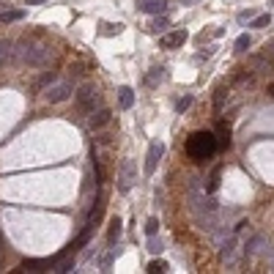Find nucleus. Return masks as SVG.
Segmentation results:
<instances>
[{"label": "nucleus", "instance_id": "f257e3e1", "mask_svg": "<svg viewBox=\"0 0 274 274\" xmlns=\"http://www.w3.org/2000/svg\"><path fill=\"white\" fill-rule=\"evenodd\" d=\"M219 148V140L211 135V132H195L189 135L186 140V154H189L195 162H206V159H211Z\"/></svg>", "mask_w": 274, "mask_h": 274}, {"label": "nucleus", "instance_id": "f03ea898", "mask_svg": "<svg viewBox=\"0 0 274 274\" xmlns=\"http://www.w3.org/2000/svg\"><path fill=\"white\" fill-rule=\"evenodd\" d=\"M52 58V49L47 44H20L14 49V61L25 63V66H44Z\"/></svg>", "mask_w": 274, "mask_h": 274}, {"label": "nucleus", "instance_id": "7ed1b4c3", "mask_svg": "<svg viewBox=\"0 0 274 274\" xmlns=\"http://www.w3.org/2000/svg\"><path fill=\"white\" fill-rule=\"evenodd\" d=\"M241 252H244V247H241V239L233 233V236H228L225 241H219V258H222V263L230 269L239 266L241 260Z\"/></svg>", "mask_w": 274, "mask_h": 274}, {"label": "nucleus", "instance_id": "20e7f679", "mask_svg": "<svg viewBox=\"0 0 274 274\" xmlns=\"http://www.w3.org/2000/svg\"><path fill=\"white\" fill-rule=\"evenodd\" d=\"M77 107L85 113V115H91V113H96V110L102 107V96H99V91L93 88V85H80V91H77Z\"/></svg>", "mask_w": 274, "mask_h": 274}, {"label": "nucleus", "instance_id": "39448f33", "mask_svg": "<svg viewBox=\"0 0 274 274\" xmlns=\"http://www.w3.org/2000/svg\"><path fill=\"white\" fill-rule=\"evenodd\" d=\"M137 184V167L132 159H123L121 162V170H118V189L121 192H129L132 186Z\"/></svg>", "mask_w": 274, "mask_h": 274}, {"label": "nucleus", "instance_id": "423d86ee", "mask_svg": "<svg viewBox=\"0 0 274 274\" xmlns=\"http://www.w3.org/2000/svg\"><path fill=\"white\" fill-rule=\"evenodd\" d=\"M71 93H74L71 82H68V80H61V82H55V85H49L47 93H44V99H47L49 104H61V102H66Z\"/></svg>", "mask_w": 274, "mask_h": 274}, {"label": "nucleus", "instance_id": "0eeeda50", "mask_svg": "<svg viewBox=\"0 0 274 274\" xmlns=\"http://www.w3.org/2000/svg\"><path fill=\"white\" fill-rule=\"evenodd\" d=\"M162 154H164V143H151L148 145V154H145V167H143L145 176H154V170H157V162L162 159Z\"/></svg>", "mask_w": 274, "mask_h": 274}, {"label": "nucleus", "instance_id": "6e6552de", "mask_svg": "<svg viewBox=\"0 0 274 274\" xmlns=\"http://www.w3.org/2000/svg\"><path fill=\"white\" fill-rule=\"evenodd\" d=\"M186 39H189V33L181 27V30H173V33L162 36V47L164 49H176V47H181V44H186Z\"/></svg>", "mask_w": 274, "mask_h": 274}, {"label": "nucleus", "instance_id": "1a4fd4ad", "mask_svg": "<svg viewBox=\"0 0 274 274\" xmlns=\"http://www.w3.org/2000/svg\"><path fill=\"white\" fill-rule=\"evenodd\" d=\"M137 8L145 14H164L167 11V0H137Z\"/></svg>", "mask_w": 274, "mask_h": 274}, {"label": "nucleus", "instance_id": "9d476101", "mask_svg": "<svg viewBox=\"0 0 274 274\" xmlns=\"http://www.w3.org/2000/svg\"><path fill=\"white\" fill-rule=\"evenodd\" d=\"M263 250H266V239H263L260 233H255L252 239L247 241V247H244V255H247V258H252V255H260V252H263Z\"/></svg>", "mask_w": 274, "mask_h": 274}, {"label": "nucleus", "instance_id": "9b49d317", "mask_svg": "<svg viewBox=\"0 0 274 274\" xmlns=\"http://www.w3.org/2000/svg\"><path fill=\"white\" fill-rule=\"evenodd\" d=\"M250 68H252L255 74H272L274 71V66H272V61H269V55L266 58H260V55H255V58H250Z\"/></svg>", "mask_w": 274, "mask_h": 274}, {"label": "nucleus", "instance_id": "f8f14e48", "mask_svg": "<svg viewBox=\"0 0 274 274\" xmlns=\"http://www.w3.org/2000/svg\"><path fill=\"white\" fill-rule=\"evenodd\" d=\"M55 266V260H25L20 272H49Z\"/></svg>", "mask_w": 274, "mask_h": 274}, {"label": "nucleus", "instance_id": "ddd939ff", "mask_svg": "<svg viewBox=\"0 0 274 274\" xmlns=\"http://www.w3.org/2000/svg\"><path fill=\"white\" fill-rule=\"evenodd\" d=\"M91 129H102L104 123H110V110L107 107H99L96 113H91Z\"/></svg>", "mask_w": 274, "mask_h": 274}, {"label": "nucleus", "instance_id": "4468645a", "mask_svg": "<svg viewBox=\"0 0 274 274\" xmlns=\"http://www.w3.org/2000/svg\"><path fill=\"white\" fill-rule=\"evenodd\" d=\"M118 104H121L123 110H129L132 104H135V91H132L129 85H123V88H118Z\"/></svg>", "mask_w": 274, "mask_h": 274}, {"label": "nucleus", "instance_id": "2eb2a0df", "mask_svg": "<svg viewBox=\"0 0 274 274\" xmlns=\"http://www.w3.org/2000/svg\"><path fill=\"white\" fill-rule=\"evenodd\" d=\"M8 61H14V44L6 39H0V66H6Z\"/></svg>", "mask_w": 274, "mask_h": 274}, {"label": "nucleus", "instance_id": "dca6fc26", "mask_svg": "<svg viewBox=\"0 0 274 274\" xmlns=\"http://www.w3.org/2000/svg\"><path fill=\"white\" fill-rule=\"evenodd\" d=\"M162 80H164V68L162 66H154L148 74H145V85H151V88H157Z\"/></svg>", "mask_w": 274, "mask_h": 274}, {"label": "nucleus", "instance_id": "f3484780", "mask_svg": "<svg viewBox=\"0 0 274 274\" xmlns=\"http://www.w3.org/2000/svg\"><path fill=\"white\" fill-rule=\"evenodd\" d=\"M25 17V11L22 8H6V11H0V22L3 25H8V22H17V20H22Z\"/></svg>", "mask_w": 274, "mask_h": 274}, {"label": "nucleus", "instance_id": "a211bd4d", "mask_svg": "<svg viewBox=\"0 0 274 274\" xmlns=\"http://www.w3.org/2000/svg\"><path fill=\"white\" fill-rule=\"evenodd\" d=\"M228 93H230V91H228V85H217V91H214V110H222V104L228 102Z\"/></svg>", "mask_w": 274, "mask_h": 274}, {"label": "nucleus", "instance_id": "6ab92c4d", "mask_svg": "<svg viewBox=\"0 0 274 274\" xmlns=\"http://www.w3.org/2000/svg\"><path fill=\"white\" fill-rule=\"evenodd\" d=\"M236 82H239L241 88H252V85H255V71L250 68L247 74H244V71H241V74H236Z\"/></svg>", "mask_w": 274, "mask_h": 274}, {"label": "nucleus", "instance_id": "aec40b11", "mask_svg": "<svg viewBox=\"0 0 274 274\" xmlns=\"http://www.w3.org/2000/svg\"><path fill=\"white\" fill-rule=\"evenodd\" d=\"M91 233H93V225H85V230H82L80 236H77V239H74V244H71V250H80L82 244H88Z\"/></svg>", "mask_w": 274, "mask_h": 274}, {"label": "nucleus", "instance_id": "412c9836", "mask_svg": "<svg viewBox=\"0 0 274 274\" xmlns=\"http://www.w3.org/2000/svg\"><path fill=\"white\" fill-rule=\"evenodd\" d=\"M167 25H170V20H167L164 14H162V17L157 14V20L151 22V30H154V33H164V30H167Z\"/></svg>", "mask_w": 274, "mask_h": 274}, {"label": "nucleus", "instance_id": "4be33fe9", "mask_svg": "<svg viewBox=\"0 0 274 274\" xmlns=\"http://www.w3.org/2000/svg\"><path fill=\"white\" fill-rule=\"evenodd\" d=\"M121 22H115V25H113V22H102V36H118L121 33Z\"/></svg>", "mask_w": 274, "mask_h": 274}, {"label": "nucleus", "instance_id": "5701e85b", "mask_svg": "<svg viewBox=\"0 0 274 274\" xmlns=\"http://www.w3.org/2000/svg\"><path fill=\"white\" fill-rule=\"evenodd\" d=\"M269 22H272V17H269V14H258V17H252V22H250V27H255V30H260V27H266Z\"/></svg>", "mask_w": 274, "mask_h": 274}, {"label": "nucleus", "instance_id": "b1692460", "mask_svg": "<svg viewBox=\"0 0 274 274\" xmlns=\"http://www.w3.org/2000/svg\"><path fill=\"white\" fill-rule=\"evenodd\" d=\"M148 272L151 274H162V272H167V263H164V260H151V263H148Z\"/></svg>", "mask_w": 274, "mask_h": 274}, {"label": "nucleus", "instance_id": "393cba45", "mask_svg": "<svg viewBox=\"0 0 274 274\" xmlns=\"http://www.w3.org/2000/svg\"><path fill=\"white\" fill-rule=\"evenodd\" d=\"M118 236H121V222H118V219H113V228H110V244H115Z\"/></svg>", "mask_w": 274, "mask_h": 274}, {"label": "nucleus", "instance_id": "a878e982", "mask_svg": "<svg viewBox=\"0 0 274 274\" xmlns=\"http://www.w3.org/2000/svg\"><path fill=\"white\" fill-rule=\"evenodd\" d=\"M250 44H252V39H250V36H239V39H236V49H239V52H244L247 47H250Z\"/></svg>", "mask_w": 274, "mask_h": 274}, {"label": "nucleus", "instance_id": "bb28decb", "mask_svg": "<svg viewBox=\"0 0 274 274\" xmlns=\"http://www.w3.org/2000/svg\"><path fill=\"white\" fill-rule=\"evenodd\" d=\"M189 107H192V96H184V99H178V102H176V110H178V113H186Z\"/></svg>", "mask_w": 274, "mask_h": 274}, {"label": "nucleus", "instance_id": "cd10ccee", "mask_svg": "<svg viewBox=\"0 0 274 274\" xmlns=\"http://www.w3.org/2000/svg\"><path fill=\"white\" fill-rule=\"evenodd\" d=\"M148 250H151V252H154V255H157V252H162V250H164L162 239H154V236H151V241H148Z\"/></svg>", "mask_w": 274, "mask_h": 274}, {"label": "nucleus", "instance_id": "c85d7f7f", "mask_svg": "<svg viewBox=\"0 0 274 274\" xmlns=\"http://www.w3.org/2000/svg\"><path fill=\"white\" fill-rule=\"evenodd\" d=\"M157 228H159V222L154 217L148 219V222H145V233H148V236H157Z\"/></svg>", "mask_w": 274, "mask_h": 274}, {"label": "nucleus", "instance_id": "c756f323", "mask_svg": "<svg viewBox=\"0 0 274 274\" xmlns=\"http://www.w3.org/2000/svg\"><path fill=\"white\" fill-rule=\"evenodd\" d=\"M217 186H219V170H214L211 178H208V192H217Z\"/></svg>", "mask_w": 274, "mask_h": 274}, {"label": "nucleus", "instance_id": "7c9ffc66", "mask_svg": "<svg viewBox=\"0 0 274 274\" xmlns=\"http://www.w3.org/2000/svg\"><path fill=\"white\" fill-rule=\"evenodd\" d=\"M52 82H55V77H52V74H44V77L39 80V88H44V85H52Z\"/></svg>", "mask_w": 274, "mask_h": 274}, {"label": "nucleus", "instance_id": "2f4dec72", "mask_svg": "<svg viewBox=\"0 0 274 274\" xmlns=\"http://www.w3.org/2000/svg\"><path fill=\"white\" fill-rule=\"evenodd\" d=\"M252 17H255V11H250V8H247V11H241V14H239V20H241V22H244V20H252Z\"/></svg>", "mask_w": 274, "mask_h": 274}, {"label": "nucleus", "instance_id": "473e14b6", "mask_svg": "<svg viewBox=\"0 0 274 274\" xmlns=\"http://www.w3.org/2000/svg\"><path fill=\"white\" fill-rule=\"evenodd\" d=\"M181 6H192V3H198V0H178Z\"/></svg>", "mask_w": 274, "mask_h": 274}, {"label": "nucleus", "instance_id": "72a5a7b5", "mask_svg": "<svg viewBox=\"0 0 274 274\" xmlns=\"http://www.w3.org/2000/svg\"><path fill=\"white\" fill-rule=\"evenodd\" d=\"M39 3H44V0H27V6H39Z\"/></svg>", "mask_w": 274, "mask_h": 274}, {"label": "nucleus", "instance_id": "f704fd0d", "mask_svg": "<svg viewBox=\"0 0 274 274\" xmlns=\"http://www.w3.org/2000/svg\"><path fill=\"white\" fill-rule=\"evenodd\" d=\"M266 255H269V260H272V266H274V250H272V252L266 250Z\"/></svg>", "mask_w": 274, "mask_h": 274}, {"label": "nucleus", "instance_id": "c9c22d12", "mask_svg": "<svg viewBox=\"0 0 274 274\" xmlns=\"http://www.w3.org/2000/svg\"><path fill=\"white\" fill-rule=\"evenodd\" d=\"M266 49H269V52H272V55H274V39H272V44H269V47H266Z\"/></svg>", "mask_w": 274, "mask_h": 274}, {"label": "nucleus", "instance_id": "e433bc0d", "mask_svg": "<svg viewBox=\"0 0 274 274\" xmlns=\"http://www.w3.org/2000/svg\"><path fill=\"white\" fill-rule=\"evenodd\" d=\"M269 93H272V96H274V85H272V88H269Z\"/></svg>", "mask_w": 274, "mask_h": 274}]
</instances>
